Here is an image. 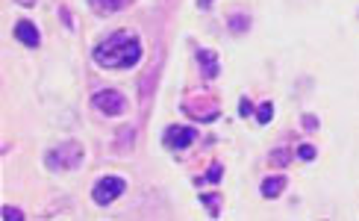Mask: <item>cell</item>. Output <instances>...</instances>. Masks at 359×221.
Masks as SVG:
<instances>
[{"instance_id": "obj_1", "label": "cell", "mask_w": 359, "mask_h": 221, "mask_svg": "<svg viewBox=\"0 0 359 221\" xmlns=\"http://www.w3.org/2000/svg\"><path fill=\"white\" fill-rule=\"evenodd\" d=\"M142 59V41L127 33V29H118V33H109L95 48V62L103 68H133L139 65Z\"/></svg>"}, {"instance_id": "obj_2", "label": "cell", "mask_w": 359, "mask_h": 221, "mask_svg": "<svg viewBox=\"0 0 359 221\" xmlns=\"http://www.w3.org/2000/svg\"><path fill=\"white\" fill-rule=\"evenodd\" d=\"M83 145L80 142H62L56 145L53 151L44 154V162H48V168L53 171H71V168H80L83 166Z\"/></svg>"}, {"instance_id": "obj_3", "label": "cell", "mask_w": 359, "mask_h": 221, "mask_svg": "<svg viewBox=\"0 0 359 221\" xmlns=\"http://www.w3.org/2000/svg\"><path fill=\"white\" fill-rule=\"evenodd\" d=\"M124 189H127V180L124 177H103V180L95 183V192H92V201L97 206H109L112 201H118L124 195Z\"/></svg>"}, {"instance_id": "obj_4", "label": "cell", "mask_w": 359, "mask_h": 221, "mask_svg": "<svg viewBox=\"0 0 359 221\" xmlns=\"http://www.w3.org/2000/svg\"><path fill=\"white\" fill-rule=\"evenodd\" d=\"M92 107L103 115H121L127 112V98L121 92H115V88H100L92 98Z\"/></svg>"}, {"instance_id": "obj_5", "label": "cell", "mask_w": 359, "mask_h": 221, "mask_svg": "<svg viewBox=\"0 0 359 221\" xmlns=\"http://www.w3.org/2000/svg\"><path fill=\"white\" fill-rule=\"evenodd\" d=\"M162 139H165V145L171 147V151H183V147L194 145V139H198V130L189 127V124H171L165 133H162Z\"/></svg>"}, {"instance_id": "obj_6", "label": "cell", "mask_w": 359, "mask_h": 221, "mask_svg": "<svg viewBox=\"0 0 359 221\" xmlns=\"http://www.w3.org/2000/svg\"><path fill=\"white\" fill-rule=\"evenodd\" d=\"M194 56H198V65H201V71H203L206 80H215L218 74H221V62H218V56H215L212 51L198 48V51H194Z\"/></svg>"}, {"instance_id": "obj_7", "label": "cell", "mask_w": 359, "mask_h": 221, "mask_svg": "<svg viewBox=\"0 0 359 221\" xmlns=\"http://www.w3.org/2000/svg\"><path fill=\"white\" fill-rule=\"evenodd\" d=\"M15 39H18L21 44H27V48H39V44H41L39 27L33 21H18V24H15Z\"/></svg>"}, {"instance_id": "obj_8", "label": "cell", "mask_w": 359, "mask_h": 221, "mask_svg": "<svg viewBox=\"0 0 359 221\" xmlns=\"http://www.w3.org/2000/svg\"><path fill=\"white\" fill-rule=\"evenodd\" d=\"M286 189V177H268L262 180V198H280Z\"/></svg>"}, {"instance_id": "obj_9", "label": "cell", "mask_w": 359, "mask_h": 221, "mask_svg": "<svg viewBox=\"0 0 359 221\" xmlns=\"http://www.w3.org/2000/svg\"><path fill=\"white\" fill-rule=\"evenodd\" d=\"M97 12H118V9H127L133 0H88Z\"/></svg>"}, {"instance_id": "obj_10", "label": "cell", "mask_w": 359, "mask_h": 221, "mask_svg": "<svg viewBox=\"0 0 359 221\" xmlns=\"http://www.w3.org/2000/svg\"><path fill=\"white\" fill-rule=\"evenodd\" d=\"M221 174H224V168H221L218 162H215V166L206 171V177H198V180H194V183H198V186H203V183H218V180H221Z\"/></svg>"}, {"instance_id": "obj_11", "label": "cell", "mask_w": 359, "mask_h": 221, "mask_svg": "<svg viewBox=\"0 0 359 221\" xmlns=\"http://www.w3.org/2000/svg\"><path fill=\"white\" fill-rule=\"evenodd\" d=\"M271 115H274V103H271V100L259 103V109H257V121H259V124H268V121H271Z\"/></svg>"}, {"instance_id": "obj_12", "label": "cell", "mask_w": 359, "mask_h": 221, "mask_svg": "<svg viewBox=\"0 0 359 221\" xmlns=\"http://www.w3.org/2000/svg\"><path fill=\"white\" fill-rule=\"evenodd\" d=\"M297 156H301L304 162H312V159H316L318 156V151H316V145H301V147H297Z\"/></svg>"}, {"instance_id": "obj_13", "label": "cell", "mask_w": 359, "mask_h": 221, "mask_svg": "<svg viewBox=\"0 0 359 221\" xmlns=\"http://www.w3.org/2000/svg\"><path fill=\"white\" fill-rule=\"evenodd\" d=\"M201 201H203V203L209 206V210H212L209 215L215 218V215H218V206H221V198H218V195H201Z\"/></svg>"}, {"instance_id": "obj_14", "label": "cell", "mask_w": 359, "mask_h": 221, "mask_svg": "<svg viewBox=\"0 0 359 221\" xmlns=\"http://www.w3.org/2000/svg\"><path fill=\"white\" fill-rule=\"evenodd\" d=\"M4 218H9V221H21L24 218V213L18 210V206H4V213H0Z\"/></svg>"}, {"instance_id": "obj_15", "label": "cell", "mask_w": 359, "mask_h": 221, "mask_svg": "<svg viewBox=\"0 0 359 221\" xmlns=\"http://www.w3.org/2000/svg\"><path fill=\"white\" fill-rule=\"evenodd\" d=\"M289 159H292V154H289V151H283V147H277V151L271 154V162H277V166H286Z\"/></svg>"}, {"instance_id": "obj_16", "label": "cell", "mask_w": 359, "mask_h": 221, "mask_svg": "<svg viewBox=\"0 0 359 221\" xmlns=\"http://www.w3.org/2000/svg\"><path fill=\"white\" fill-rule=\"evenodd\" d=\"M250 109H253V107H250V100L242 98V103H238V112H242V115H250Z\"/></svg>"}, {"instance_id": "obj_17", "label": "cell", "mask_w": 359, "mask_h": 221, "mask_svg": "<svg viewBox=\"0 0 359 221\" xmlns=\"http://www.w3.org/2000/svg\"><path fill=\"white\" fill-rule=\"evenodd\" d=\"M304 127H309V130H316V127H318V121H316V118H312V115H304Z\"/></svg>"}, {"instance_id": "obj_18", "label": "cell", "mask_w": 359, "mask_h": 221, "mask_svg": "<svg viewBox=\"0 0 359 221\" xmlns=\"http://www.w3.org/2000/svg\"><path fill=\"white\" fill-rule=\"evenodd\" d=\"M15 4H21V6H36V0H15Z\"/></svg>"}, {"instance_id": "obj_19", "label": "cell", "mask_w": 359, "mask_h": 221, "mask_svg": "<svg viewBox=\"0 0 359 221\" xmlns=\"http://www.w3.org/2000/svg\"><path fill=\"white\" fill-rule=\"evenodd\" d=\"M212 6V0H201V9H209Z\"/></svg>"}]
</instances>
